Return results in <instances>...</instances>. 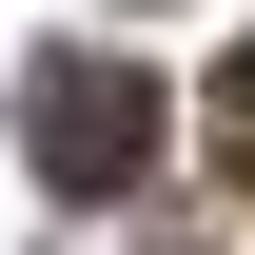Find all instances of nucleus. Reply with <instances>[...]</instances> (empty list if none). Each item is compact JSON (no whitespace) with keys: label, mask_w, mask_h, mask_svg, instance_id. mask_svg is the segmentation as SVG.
Here are the masks:
<instances>
[{"label":"nucleus","mask_w":255,"mask_h":255,"mask_svg":"<svg viewBox=\"0 0 255 255\" xmlns=\"http://www.w3.org/2000/svg\"><path fill=\"white\" fill-rule=\"evenodd\" d=\"M20 157L59 177V196H118L137 157H157V79H137V59H39V98H20Z\"/></svg>","instance_id":"obj_1"},{"label":"nucleus","mask_w":255,"mask_h":255,"mask_svg":"<svg viewBox=\"0 0 255 255\" xmlns=\"http://www.w3.org/2000/svg\"><path fill=\"white\" fill-rule=\"evenodd\" d=\"M216 157L255 177V39H236V59H216Z\"/></svg>","instance_id":"obj_2"}]
</instances>
